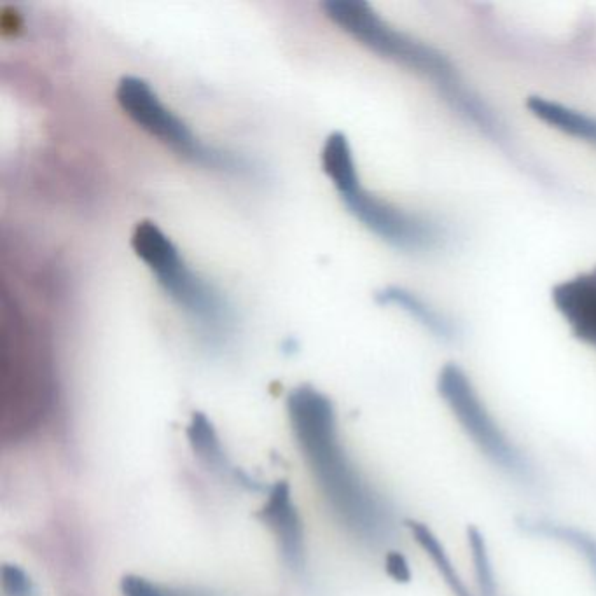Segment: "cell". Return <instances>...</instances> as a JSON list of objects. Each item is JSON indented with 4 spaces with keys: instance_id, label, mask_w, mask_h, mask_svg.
Segmentation results:
<instances>
[{
    "instance_id": "obj_6",
    "label": "cell",
    "mask_w": 596,
    "mask_h": 596,
    "mask_svg": "<svg viewBox=\"0 0 596 596\" xmlns=\"http://www.w3.org/2000/svg\"><path fill=\"white\" fill-rule=\"evenodd\" d=\"M437 390L465 434L471 437L472 443L485 453L486 458L499 465L502 471L527 478L530 472L527 458L488 411L464 369L458 368L457 364L444 366L437 378Z\"/></svg>"
},
{
    "instance_id": "obj_2",
    "label": "cell",
    "mask_w": 596,
    "mask_h": 596,
    "mask_svg": "<svg viewBox=\"0 0 596 596\" xmlns=\"http://www.w3.org/2000/svg\"><path fill=\"white\" fill-rule=\"evenodd\" d=\"M322 9L326 11L327 18L345 34L354 37L355 41L361 42L362 46L371 49L376 55L429 79L453 111L474 123L486 135L502 139L504 132L499 119L493 116L492 109L479 95L465 86L464 79L448 56L427 42L418 41L413 35L392 27L368 2L329 0L322 4Z\"/></svg>"
},
{
    "instance_id": "obj_3",
    "label": "cell",
    "mask_w": 596,
    "mask_h": 596,
    "mask_svg": "<svg viewBox=\"0 0 596 596\" xmlns=\"http://www.w3.org/2000/svg\"><path fill=\"white\" fill-rule=\"evenodd\" d=\"M132 249L151 270L168 298L188 315L208 345H222L233 329V312L214 285L189 268L170 236L153 221H140Z\"/></svg>"
},
{
    "instance_id": "obj_13",
    "label": "cell",
    "mask_w": 596,
    "mask_h": 596,
    "mask_svg": "<svg viewBox=\"0 0 596 596\" xmlns=\"http://www.w3.org/2000/svg\"><path fill=\"white\" fill-rule=\"evenodd\" d=\"M0 583L6 596H35L34 581L25 570L13 563H4Z\"/></svg>"
},
{
    "instance_id": "obj_14",
    "label": "cell",
    "mask_w": 596,
    "mask_h": 596,
    "mask_svg": "<svg viewBox=\"0 0 596 596\" xmlns=\"http://www.w3.org/2000/svg\"><path fill=\"white\" fill-rule=\"evenodd\" d=\"M387 569H389L390 576H394L396 579H406L408 576V567L402 560V556L397 553H390L387 558Z\"/></svg>"
},
{
    "instance_id": "obj_12",
    "label": "cell",
    "mask_w": 596,
    "mask_h": 596,
    "mask_svg": "<svg viewBox=\"0 0 596 596\" xmlns=\"http://www.w3.org/2000/svg\"><path fill=\"white\" fill-rule=\"evenodd\" d=\"M123 596H219L212 591L188 586H165L140 576H125L121 579Z\"/></svg>"
},
{
    "instance_id": "obj_9",
    "label": "cell",
    "mask_w": 596,
    "mask_h": 596,
    "mask_svg": "<svg viewBox=\"0 0 596 596\" xmlns=\"http://www.w3.org/2000/svg\"><path fill=\"white\" fill-rule=\"evenodd\" d=\"M186 434H188L189 444L195 451L196 457L200 458L201 462L210 467L212 471L221 474L224 478H233L238 485L247 486L252 490L261 488L256 479L250 478L247 472L240 471L231 464L228 453L222 446L221 437L217 434L214 423L208 420L207 415H203L200 411L193 413Z\"/></svg>"
},
{
    "instance_id": "obj_8",
    "label": "cell",
    "mask_w": 596,
    "mask_h": 596,
    "mask_svg": "<svg viewBox=\"0 0 596 596\" xmlns=\"http://www.w3.org/2000/svg\"><path fill=\"white\" fill-rule=\"evenodd\" d=\"M551 296L577 340L596 348V268L563 280Z\"/></svg>"
},
{
    "instance_id": "obj_11",
    "label": "cell",
    "mask_w": 596,
    "mask_h": 596,
    "mask_svg": "<svg viewBox=\"0 0 596 596\" xmlns=\"http://www.w3.org/2000/svg\"><path fill=\"white\" fill-rule=\"evenodd\" d=\"M527 109L534 114L535 118L541 119L542 123L555 128L558 132L596 146V118L590 114L576 111L569 105H563L539 95L528 97Z\"/></svg>"
},
{
    "instance_id": "obj_7",
    "label": "cell",
    "mask_w": 596,
    "mask_h": 596,
    "mask_svg": "<svg viewBox=\"0 0 596 596\" xmlns=\"http://www.w3.org/2000/svg\"><path fill=\"white\" fill-rule=\"evenodd\" d=\"M259 516L277 537L284 562L294 572H303L306 567L305 528L296 504L292 502L291 486L287 481H277L271 486Z\"/></svg>"
},
{
    "instance_id": "obj_1",
    "label": "cell",
    "mask_w": 596,
    "mask_h": 596,
    "mask_svg": "<svg viewBox=\"0 0 596 596\" xmlns=\"http://www.w3.org/2000/svg\"><path fill=\"white\" fill-rule=\"evenodd\" d=\"M287 411L299 448L341 525L371 546L389 541L394 513L348 457L331 399L303 385L287 397Z\"/></svg>"
},
{
    "instance_id": "obj_4",
    "label": "cell",
    "mask_w": 596,
    "mask_h": 596,
    "mask_svg": "<svg viewBox=\"0 0 596 596\" xmlns=\"http://www.w3.org/2000/svg\"><path fill=\"white\" fill-rule=\"evenodd\" d=\"M320 161L327 177L333 181L334 188L338 189L348 212L371 233L380 236L383 242L406 252L429 250L439 243V229L436 224L418 215L409 214L362 188L352 146L343 133L334 132L327 137L320 153Z\"/></svg>"
},
{
    "instance_id": "obj_10",
    "label": "cell",
    "mask_w": 596,
    "mask_h": 596,
    "mask_svg": "<svg viewBox=\"0 0 596 596\" xmlns=\"http://www.w3.org/2000/svg\"><path fill=\"white\" fill-rule=\"evenodd\" d=\"M376 301L382 306H397L399 310L408 313L423 329L434 334L443 341H451L457 336V327L453 326L444 313L437 312L434 306L425 303L415 292L408 291L399 285H389L376 292Z\"/></svg>"
},
{
    "instance_id": "obj_5",
    "label": "cell",
    "mask_w": 596,
    "mask_h": 596,
    "mask_svg": "<svg viewBox=\"0 0 596 596\" xmlns=\"http://www.w3.org/2000/svg\"><path fill=\"white\" fill-rule=\"evenodd\" d=\"M116 100L135 125L184 160L228 174H247L249 161L236 154L207 146L196 137L188 123L161 102L158 93L142 77L125 76L116 88Z\"/></svg>"
}]
</instances>
